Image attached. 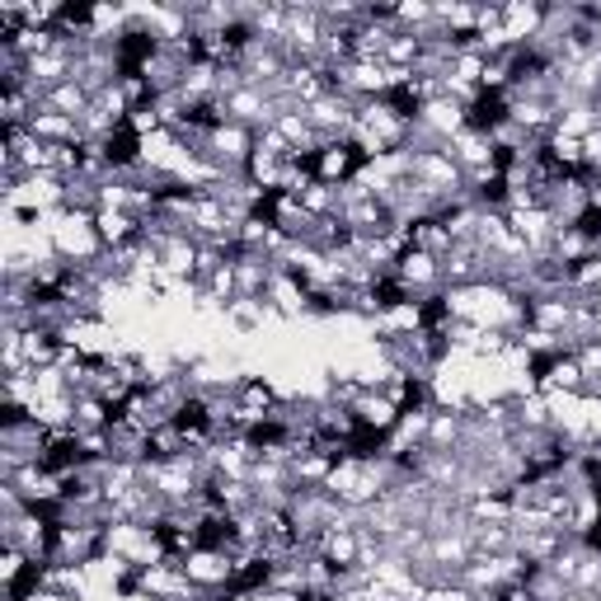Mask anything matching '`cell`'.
Segmentation results:
<instances>
[{
  "instance_id": "obj_1",
  "label": "cell",
  "mask_w": 601,
  "mask_h": 601,
  "mask_svg": "<svg viewBox=\"0 0 601 601\" xmlns=\"http://www.w3.org/2000/svg\"><path fill=\"white\" fill-rule=\"evenodd\" d=\"M184 573L193 588L203 592H231V578H235V559L226 550H212V546H197L189 559H184Z\"/></svg>"
},
{
  "instance_id": "obj_2",
  "label": "cell",
  "mask_w": 601,
  "mask_h": 601,
  "mask_svg": "<svg viewBox=\"0 0 601 601\" xmlns=\"http://www.w3.org/2000/svg\"><path fill=\"white\" fill-rule=\"evenodd\" d=\"M414 179L432 193H460L466 189V170L456 165V155L447 151H418L414 155Z\"/></svg>"
},
{
  "instance_id": "obj_3",
  "label": "cell",
  "mask_w": 601,
  "mask_h": 601,
  "mask_svg": "<svg viewBox=\"0 0 601 601\" xmlns=\"http://www.w3.org/2000/svg\"><path fill=\"white\" fill-rule=\"evenodd\" d=\"M536 390L540 395H583L588 376H583V367H578L573 353H559V357H550V363L536 367Z\"/></svg>"
},
{
  "instance_id": "obj_4",
  "label": "cell",
  "mask_w": 601,
  "mask_h": 601,
  "mask_svg": "<svg viewBox=\"0 0 601 601\" xmlns=\"http://www.w3.org/2000/svg\"><path fill=\"white\" fill-rule=\"evenodd\" d=\"M540 29H546V6H540V0H512V6H503V43L508 48H531Z\"/></svg>"
},
{
  "instance_id": "obj_5",
  "label": "cell",
  "mask_w": 601,
  "mask_h": 601,
  "mask_svg": "<svg viewBox=\"0 0 601 601\" xmlns=\"http://www.w3.org/2000/svg\"><path fill=\"white\" fill-rule=\"evenodd\" d=\"M363 165H367V160L357 155V146H353V142H329L325 151H319V155L310 160V170H315L319 184H334V189H344L348 179H353L357 170H363Z\"/></svg>"
},
{
  "instance_id": "obj_6",
  "label": "cell",
  "mask_w": 601,
  "mask_h": 601,
  "mask_svg": "<svg viewBox=\"0 0 601 601\" xmlns=\"http://www.w3.org/2000/svg\"><path fill=\"white\" fill-rule=\"evenodd\" d=\"M418 123H424L437 142H456V136L466 132V104L451 99V94H437V99H428V104L418 109Z\"/></svg>"
},
{
  "instance_id": "obj_7",
  "label": "cell",
  "mask_w": 601,
  "mask_h": 601,
  "mask_svg": "<svg viewBox=\"0 0 601 601\" xmlns=\"http://www.w3.org/2000/svg\"><path fill=\"white\" fill-rule=\"evenodd\" d=\"M268 306L277 310V319H310L315 296H310V287L300 283V277L277 273V277H273V287H268Z\"/></svg>"
},
{
  "instance_id": "obj_8",
  "label": "cell",
  "mask_w": 601,
  "mask_h": 601,
  "mask_svg": "<svg viewBox=\"0 0 601 601\" xmlns=\"http://www.w3.org/2000/svg\"><path fill=\"white\" fill-rule=\"evenodd\" d=\"M277 319V310L268 306V296H235L226 306V329L249 338V334H264L268 325Z\"/></svg>"
},
{
  "instance_id": "obj_9",
  "label": "cell",
  "mask_w": 601,
  "mask_h": 601,
  "mask_svg": "<svg viewBox=\"0 0 601 601\" xmlns=\"http://www.w3.org/2000/svg\"><path fill=\"white\" fill-rule=\"evenodd\" d=\"M353 418H357V432L390 437L395 424H399V409L380 390H363V395H357V405H353Z\"/></svg>"
},
{
  "instance_id": "obj_10",
  "label": "cell",
  "mask_w": 601,
  "mask_h": 601,
  "mask_svg": "<svg viewBox=\"0 0 601 601\" xmlns=\"http://www.w3.org/2000/svg\"><path fill=\"white\" fill-rule=\"evenodd\" d=\"M94 231H99L104 254H113V249H128L142 240V216L136 212H94Z\"/></svg>"
},
{
  "instance_id": "obj_11",
  "label": "cell",
  "mask_w": 601,
  "mask_h": 601,
  "mask_svg": "<svg viewBox=\"0 0 601 601\" xmlns=\"http://www.w3.org/2000/svg\"><path fill=\"white\" fill-rule=\"evenodd\" d=\"M235 296H268V287H273V277H277V268H273V258H264V254H245L240 249L235 254Z\"/></svg>"
},
{
  "instance_id": "obj_12",
  "label": "cell",
  "mask_w": 601,
  "mask_h": 601,
  "mask_svg": "<svg viewBox=\"0 0 601 601\" xmlns=\"http://www.w3.org/2000/svg\"><path fill=\"white\" fill-rule=\"evenodd\" d=\"M29 132H33L43 146H85V132H80L75 118L48 113V109H33V118H29Z\"/></svg>"
},
{
  "instance_id": "obj_13",
  "label": "cell",
  "mask_w": 601,
  "mask_h": 601,
  "mask_svg": "<svg viewBox=\"0 0 601 601\" xmlns=\"http://www.w3.org/2000/svg\"><path fill=\"white\" fill-rule=\"evenodd\" d=\"M460 437H466V409H432V424H428V442L432 451H456Z\"/></svg>"
},
{
  "instance_id": "obj_14",
  "label": "cell",
  "mask_w": 601,
  "mask_h": 601,
  "mask_svg": "<svg viewBox=\"0 0 601 601\" xmlns=\"http://www.w3.org/2000/svg\"><path fill=\"white\" fill-rule=\"evenodd\" d=\"M418 57H424V43H418V33H405V29H399V33L390 38V48H386V57H380V62H386V67H399V71H414V67H418Z\"/></svg>"
},
{
  "instance_id": "obj_15",
  "label": "cell",
  "mask_w": 601,
  "mask_h": 601,
  "mask_svg": "<svg viewBox=\"0 0 601 601\" xmlns=\"http://www.w3.org/2000/svg\"><path fill=\"white\" fill-rule=\"evenodd\" d=\"M160 128H165V123H160L155 104H142V109H132V113H128V132L136 136V142H142V136H155Z\"/></svg>"
},
{
  "instance_id": "obj_16",
  "label": "cell",
  "mask_w": 601,
  "mask_h": 601,
  "mask_svg": "<svg viewBox=\"0 0 601 601\" xmlns=\"http://www.w3.org/2000/svg\"><path fill=\"white\" fill-rule=\"evenodd\" d=\"M592 207L601 212V184H592Z\"/></svg>"
},
{
  "instance_id": "obj_17",
  "label": "cell",
  "mask_w": 601,
  "mask_h": 601,
  "mask_svg": "<svg viewBox=\"0 0 601 601\" xmlns=\"http://www.w3.org/2000/svg\"><path fill=\"white\" fill-rule=\"evenodd\" d=\"M597 344H601V329H597Z\"/></svg>"
}]
</instances>
